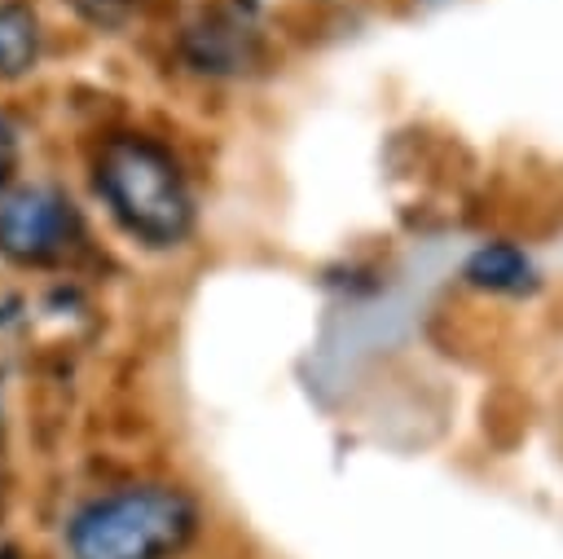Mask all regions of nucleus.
<instances>
[{"mask_svg": "<svg viewBox=\"0 0 563 559\" xmlns=\"http://www.w3.org/2000/svg\"><path fill=\"white\" fill-rule=\"evenodd\" d=\"M198 528V506L167 484H128L92 497L66 528L75 559H176Z\"/></svg>", "mask_w": 563, "mask_h": 559, "instance_id": "nucleus-1", "label": "nucleus"}, {"mask_svg": "<svg viewBox=\"0 0 563 559\" xmlns=\"http://www.w3.org/2000/svg\"><path fill=\"white\" fill-rule=\"evenodd\" d=\"M97 194L114 220L150 246H176L194 224V202L176 158L145 136H114L101 150Z\"/></svg>", "mask_w": 563, "mask_h": 559, "instance_id": "nucleus-2", "label": "nucleus"}, {"mask_svg": "<svg viewBox=\"0 0 563 559\" xmlns=\"http://www.w3.org/2000/svg\"><path fill=\"white\" fill-rule=\"evenodd\" d=\"M84 238L75 202L53 185H18L0 194V251L18 264H57Z\"/></svg>", "mask_w": 563, "mask_h": 559, "instance_id": "nucleus-3", "label": "nucleus"}, {"mask_svg": "<svg viewBox=\"0 0 563 559\" xmlns=\"http://www.w3.org/2000/svg\"><path fill=\"white\" fill-rule=\"evenodd\" d=\"M189 53L202 70H246L255 57V22L242 9H216L189 31Z\"/></svg>", "mask_w": 563, "mask_h": 559, "instance_id": "nucleus-4", "label": "nucleus"}, {"mask_svg": "<svg viewBox=\"0 0 563 559\" xmlns=\"http://www.w3.org/2000/svg\"><path fill=\"white\" fill-rule=\"evenodd\" d=\"M466 282L488 295H523L537 286V264L515 242H484L466 260Z\"/></svg>", "mask_w": 563, "mask_h": 559, "instance_id": "nucleus-5", "label": "nucleus"}, {"mask_svg": "<svg viewBox=\"0 0 563 559\" xmlns=\"http://www.w3.org/2000/svg\"><path fill=\"white\" fill-rule=\"evenodd\" d=\"M40 57V26L22 4L0 0V79L31 70Z\"/></svg>", "mask_w": 563, "mask_h": 559, "instance_id": "nucleus-6", "label": "nucleus"}, {"mask_svg": "<svg viewBox=\"0 0 563 559\" xmlns=\"http://www.w3.org/2000/svg\"><path fill=\"white\" fill-rule=\"evenodd\" d=\"M13 163H18V141H13V128L0 119V194H4L9 176H13Z\"/></svg>", "mask_w": 563, "mask_h": 559, "instance_id": "nucleus-7", "label": "nucleus"}]
</instances>
